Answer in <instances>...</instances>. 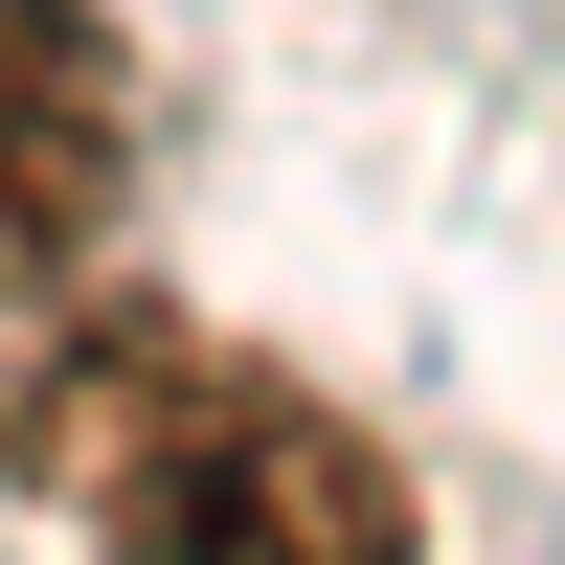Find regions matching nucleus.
<instances>
[{"mask_svg":"<svg viewBox=\"0 0 565 565\" xmlns=\"http://www.w3.org/2000/svg\"><path fill=\"white\" fill-rule=\"evenodd\" d=\"M0 476L114 565H407L430 498L362 407L204 317H45L0 340Z\"/></svg>","mask_w":565,"mask_h":565,"instance_id":"f257e3e1","label":"nucleus"},{"mask_svg":"<svg viewBox=\"0 0 565 565\" xmlns=\"http://www.w3.org/2000/svg\"><path fill=\"white\" fill-rule=\"evenodd\" d=\"M136 204V45L90 0H0V317L68 295Z\"/></svg>","mask_w":565,"mask_h":565,"instance_id":"f03ea898","label":"nucleus"}]
</instances>
